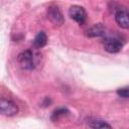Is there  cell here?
Wrapping results in <instances>:
<instances>
[{
    "label": "cell",
    "instance_id": "cell-6",
    "mask_svg": "<svg viewBox=\"0 0 129 129\" xmlns=\"http://www.w3.org/2000/svg\"><path fill=\"white\" fill-rule=\"evenodd\" d=\"M115 20L120 27L124 29H129V11L127 9H119L115 13Z\"/></svg>",
    "mask_w": 129,
    "mask_h": 129
},
{
    "label": "cell",
    "instance_id": "cell-1",
    "mask_svg": "<svg viewBox=\"0 0 129 129\" xmlns=\"http://www.w3.org/2000/svg\"><path fill=\"white\" fill-rule=\"evenodd\" d=\"M17 60L20 64V67L23 70L26 71H31L35 68L36 64V59H35V54L31 49H26L18 54Z\"/></svg>",
    "mask_w": 129,
    "mask_h": 129
},
{
    "label": "cell",
    "instance_id": "cell-3",
    "mask_svg": "<svg viewBox=\"0 0 129 129\" xmlns=\"http://www.w3.org/2000/svg\"><path fill=\"white\" fill-rule=\"evenodd\" d=\"M47 18L50 20V22L56 26H60L63 24V16L60 12L59 8L55 5H51L47 8Z\"/></svg>",
    "mask_w": 129,
    "mask_h": 129
},
{
    "label": "cell",
    "instance_id": "cell-5",
    "mask_svg": "<svg viewBox=\"0 0 129 129\" xmlns=\"http://www.w3.org/2000/svg\"><path fill=\"white\" fill-rule=\"evenodd\" d=\"M123 47V43L118 38H106L104 41V49L110 53H116L119 52Z\"/></svg>",
    "mask_w": 129,
    "mask_h": 129
},
{
    "label": "cell",
    "instance_id": "cell-9",
    "mask_svg": "<svg viewBox=\"0 0 129 129\" xmlns=\"http://www.w3.org/2000/svg\"><path fill=\"white\" fill-rule=\"evenodd\" d=\"M88 125L91 128H111V125L100 119H93L88 121Z\"/></svg>",
    "mask_w": 129,
    "mask_h": 129
},
{
    "label": "cell",
    "instance_id": "cell-7",
    "mask_svg": "<svg viewBox=\"0 0 129 129\" xmlns=\"http://www.w3.org/2000/svg\"><path fill=\"white\" fill-rule=\"evenodd\" d=\"M105 34H106V28L101 23L95 24L87 30V35L89 37H100V36H104Z\"/></svg>",
    "mask_w": 129,
    "mask_h": 129
},
{
    "label": "cell",
    "instance_id": "cell-11",
    "mask_svg": "<svg viewBox=\"0 0 129 129\" xmlns=\"http://www.w3.org/2000/svg\"><path fill=\"white\" fill-rule=\"evenodd\" d=\"M117 95L121 98H125V99H128L129 98V86L128 87H123V88H120L117 90Z\"/></svg>",
    "mask_w": 129,
    "mask_h": 129
},
{
    "label": "cell",
    "instance_id": "cell-10",
    "mask_svg": "<svg viewBox=\"0 0 129 129\" xmlns=\"http://www.w3.org/2000/svg\"><path fill=\"white\" fill-rule=\"evenodd\" d=\"M70 112H69V110L67 109V108H58V109H56V110H54L53 112H52V115H51V120L52 121H56V120H58L60 117H63V116H66V115H68Z\"/></svg>",
    "mask_w": 129,
    "mask_h": 129
},
{
    "label": "cell",
    "instance_id": "cell-8",
    "mask_svg": "<svg viewBox=\"0 0 129 129\" xmlns=\"http://www.w3.org/2000/svg\"><path fill=\"white\" fill-rule=\"evenodd\" d=\"M47 43V36L44 31H40L36 34L33 40V46L35 48H41Z\"/></svg>",
    "mask_w": 129,
    "mask_h": 129
},
{
    "label": "cell",
    "instance_id": "cell-4",
    "mask_svg": "<svg viewBox=\"0 0 129 129\" xmlns=\"http://www.w3.org/2000/svg\"><path fill=\"white\" fill-rule=\"evenodd\" d=\"M69 14H70V17L72 19H74L76 22H78L79 24H83L87 18L86 10L84 9V7L79 6V5L71 6V8L69 10Z\"/></svg>",
    "mask_w": 129,
    "mask_h": 129
},
{
    "label": "cell",
    "instance_id": "cell-2",
    "mask_svg": "<svg viewBox=\"0 0 129 129\" xmlns=\"http://www.w3.org/2000/svg\"><path fill=\"white\" fill-rule=\"evenodd\" d=\"M0 112L4 116H14L18 113V107L11 100L2 98L0 101Z\"/></svg>",
    "mask_w": 129,
    "mask_h": 129
}]
</instances>
